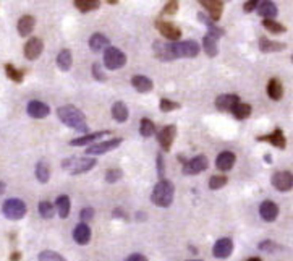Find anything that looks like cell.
<instances>
[{
	"label": "cell",
	"mask_w": 293,
	"mask_h": 261,
	"mask_svg": "<svg viewBox=\"0 0 293 261\" xmlns=\"http://www.w3.org/2000/svg\"><path fill=\"white\" fill-rule=\"evenodd\" d=\"M75 7L83 13L92 12L99 9V2L97 0H75Z\"/></svg>",
	"instance_id": "38"
},
{
	"label": "cell",
	"mask_w": 293,
	"mask_h": 261,
	"mask_svg": "<svg viewBox=\"0 0 293 261\" xmlns=\"http://www.w3.org/2000/svg\"><path fill=\"white\" fill-rule=\"evenodd\" d=\"M157 173H159V180H164L165 169H164V159L160 154L157 156Z\"/></svg>",
	"instance_id": "49"
},
{
	"label": "cell",
	"mask_w": 293,
	"mask_h": 261,
	"mask_svg": "<svg viewBox=\"0 0 293 261\" xmlns=\"http://www.w3.org/2000/svg\"><path fill=\"white\" fill-rule=\"evenodd\" d=\"M39 214L44 217V219H50V217H54L55 214V208L52 203L49 201H41L39 203Z\"/></svg>",
	"instance_id": "40"
},
{
	"label": "cell",
	"mask_w": 293,
	"mask_h": 261,
	"mask_svg": "<svg viewBox=\"0 0 293 261\" xmlns=\"http://www.w3.org/2000/svg\"><path fill=\"white\" fill-rule=\"evenodd\" d=\"M200 5H203L204 9L208 10L209 18L214 21V23L221 20L222 12H224V2L222 0H201Z\"/></svg>",
	"instance_id": "14"
},
{
	"label": "cell",
	"mask_w": 293,
	"mask_h": 261,
	"mask_svg": "<svg viewBox=\"0 0 293 261\" xmlns=\"http://www.w3.org/2000/svg\"><path fill=\"white\" fill-rule=\"evenodd\" d=\"M246 261H262L261 258H250V259H246Z\"/></svg>",
	"instance_id": "57"
},
{
	"label": "cell",
	"mask_w": 293,
	"mask_h": 261,
	"mask_svg": "<svg viewBox=\"0 0 293 261\" xmlns=\"http://www.w3.org/2000/svg\"><path fill=\"white\" fill-rule=\"evenodd\" d=\"M114 217H125V214H123V211H122V209H119V208H117L115 211H114Z\"/></svg>",
	"instance_id": "53"
},
{
	"label": "cell",
	"mask_w": 293,
	"mask_h": 261,
	"mask_svg": "<svg viewBox=\"0 0 293 261\" xmlns=\"http://www.w3.org/2000/svg\"><path fill=\"white\" fill-rule=\"evenodd\" d=\"M173 193H175V187L170 180H159L154 187L152 195H151V201L159 208H168L173 201Z\"/></svg>",
	"instance_id": "2"
},
{
	"label": "cell",
	"mask_w": 293,
	"mask_h": 261,
	"mask_svg": "<svg viewBox=\"0 0 293 261\" xmlns=\"http://www.w3.org/2000/svg\"><path fill=\"white\" fill-rule=\"evenodd\" d=\"M152 49H154V55H156V59L162 60V62H170V60H173L172 52H170V42L154 41Z\"/></svg>",
	"instance_id": "19"
},
{
	"label": "cell",
	"mask_w": 293,
	"mask_h": 261,
	"mask_svg": "<svg viewBox=\"0 0 293 261\" xmlns=\"http://www.w3.org/2000/svg\"><path fill=\"white\" fill-rule=\"evenodd\" d=\"M259 216L266 222H274L277 219V216H279V206L270 200L262 201L261 206H259Z\"/></svg>",
	"instance_id": "15"
},
{
	"label": "cell",
	"mask_w": 293,
	"mask_h": 261,
	"mask_svg": "<svg viewBox=\"0 0 293 261\" xmlns=\"http://www.w3.org/2000/svg\"><path fill=\"white\" fill-rule=\"evenodd\" d=\"M262 26H264L266 30L269 33H272V34H283L285 31H287V28H285L282 23H279V21H275V20H262Z\"/></svg>",
	"instance_id": "37"
},
{
	"label": "cell",
	"mask_w": 293,
	"mask_h": 261,
	"mask_svg": "<svg viewBox=\"0 0 293 261\" xmlns=\"http://www.w3.org/2000/svg\"><path fill=\"white\" fill-rule=\"evenodd\" d=\"M198 20L201 21V23H204L208 26V30H209V36H212V38L214 39H221L222 36L225 34V31H224V28H219V26H216V23L214 21H212L211 18H208L206 15H204V13H198Z\"/></svg>",
	"instance_id": "26"
},
{
	"label": "cell",
	"mask_w": 293,
	"mask_h": 261,
	"mask_svg": "<svg viewBox=\"0 0 293 261\" xmlns=\"http://www.w3.org/2000/svg\"><path fill=\"white\" fill-rule=\"evenodd\" d=\"M237 104H240V96H237V94H221L216 99V107L222 112L225 111L232 112V109Z\"/></svg>",
	"instance_id": "17"
},
{
	"label": "cell",
	"mask_w": 293,
	"mask_h": 261,
	"mask_svg": "<svg viewBox=\"0 0 293 261\" xmlns=\"http://www.w3.org/2000/svg\"><path fill=\"white\" fill-rule=\"evenodd\" d=\"M73 238H75V242L78 245L89 243V240H91V229H89V226L84 224V222L78 224V226L75 227V230H73Z\"/></svg>",
	"instance_id": "23"
},
{
	"label": "cell",
	"mask_w": 293,
	"mask_h": 261,
	"mask_svg": "<svg viewBox=\"0 0 293 261\" xmlns=\"http://www.w3.org/2000/svg\"><path fill=\"white\" fill-rule=\"evenodd\" d=\"M208 167H209V159L204 154H200L183 164V173L185 176H196V173L204 172Z\"/></svg>",
	"instance_id": "8"
},
{
	"label": "cell",
	"mask_w": 293,
	"mask_h": 261,
	"mask_svg": "<svg viewBox=\"0 0 293 261\" xmlns=\"http://www.w3.org/2000/svg\"><path fill=\"white\" fill-rule=\"evenodd\" d=\"M156 28L157 31L164 36L165 39L172 41V42H177L181 38V31L177 25H173L172 21H164V20H156Z\"/></svg>",
	"instance_id": "9"
},
{
	"label": "cell",
	"mask_w": 293,
	"mask_h": 261,
	"mask_svg": "<svg viewBox=\"0 0 293 261\" xmlns=\"http://www.w3.org/2000/svg\"><path fill=\"white\" fill-rule=\"evenodd\" d=\"M170 52L173 60L175 59H194L200 54V44L193 39L181 41V42H170Z\"/></svg>",
	"instance_id": "4"
},
{
	"label": "cell",
	"mask_w": 293,
	"mask_h": 261,
	"mask_svg": "<svg viewBox=\"0 0 293 261\" xmlns=\"http://www.w3.org/2000/svg\"><path fill=\"white\" fill-rule=\"evenodd\" d=\"M203 49L209 57H216L219 54V47H217V39H214L212 36L206 34L203 38Z\"/></svg>",
	"instance_id": "33"
},
{
	"label": "cell",
	"mask_w": 293,
	"mask_h": 261,
	"mask_svg": "<svg viewBox=\"0 0 293 261\" xmlns=\"http://www.w3.org/2000/svg\"><path fill=\"white\" fill-rule=\"evenodd\" d=\"M193 261H198V259H193Z\"/></svg>",
	"instance_id": "59"
},
{
	"label": "cell",
	"mask_w": 293,
	"mask_h": 261,
	"mask_svg": "<svg viewBox=\"0 0 293 261\" xmlns=\"http://www.w3.org/2000/svg\"><path fill=\"white\" fill-rule=\"evenodd\" d=\"M258 5H259L258 0H250V2H246L243 5V10H245V13H250L253 10H258Z\"/></svg>",
	"instance_id": "50"
},
{
	"label": "cell",
	"mask_w": 293,
	"mask_h": 261,
	"mask_svg": "<svg viewBox=\"0 0 293 261\" xmlns=\"http://www.w3.org/2000/svg\"><path fill=\"white\" fill-rule=\"evenodd\" d=\"M235 161H237V156L230 153V151H224L217 157H216V167L222 172H229L233 165H235Z\"/></svg>",
	"instance_id": "20"
},
{
	"label": "cell",
	"mask_w": 293,
	"mask_h": 261,
	"mask_svg": "<svg viewBox=\"0 0 293 261\" xmlns=\"http://www.w3.org/2000/svg\"><path fill=\"white\" fill-rule=\"evenodd\" d=\"M256 141H267L272 144L274 148H279V149H285V146H287V140H285V135L280 128H275L270 135L258 136Z\"/></svg>",
	"instance_id": "16"
},
{
	"label": "cell",
	"mask_w": 293,
	"mask_h": 261,
	"mask_svg": "<svg viewBox=\"0 0 293 261\" xmlns=\"http://www.w3.org/2000/svg\"><path fill=\"white\" fill-rule=\"evenodd\" d=\"M2 211H4V216L7 217V219L18 221V219H23V217L26 216V205H25L23 200L9 198V200H5Z\"/></svg>",
	"instance_id": "5"
},
{
	"label": "cell",
	"mask_w": 293,
	"mask_h": 261,
	"mask_svg": "<svg viewBox=\"0 0 293 261\" xmlns=\"http://www.w3.org/2000/svg\"><path fill=\"white\" fill-rule=\"evenodd\" d=\"M264 159H266V162H267V164L272 162V161H270V154H266V156H264Z\"/></svg>",
	"instance_id": "55"
},
{
	"label": "cell",
	"mask_w": 293,
	"mask_h": 261,
	"mask_svg": "<svg viewBox=\"0 0 293 261\" xmlns=\"http://www.w3.org/2000/svg\"><path fill=\"white\" fill-rule=\"evenodd\" d=\"M42 50H44V42L39 38H31L25 44L23 52L28 60H36L42 54Z\"/></svg>",
	"instance_id": "13"
},
{
	"label": "cell",
	"mask_w": 293,
	"mask_h": 261,
	"mask_svg": "<svg viewBox=\"0 0 293 261\" xmlns=\"http://www.w3.org/2000/svg\"><path fill=\"white\" fill-rule=\"evenodd\" d=\"M4 70H5V75L9 76V79H12V81H15V83H23V78H25V71L23 70H18V68H15L12 63H7L5 67H4Z\"/></svg>",
	"instance_id": "36"
},
{
	"label": "cell",
	"mask_w": 293,
	"mask_h": 261,
	"mask_svg": "<svg viewBox=\"0 0 293 261\" xmlns=\"http://www.w3.org/2000/svg\"><path fill=\"white\" fill-rule=\"evenodd\" d=\"M79 217H81V221L86 224L87 221H91L94 217V209L92 208H84L81 209V213H79Z\"/></svg>",
	"instance_id": "48"
},
{
	"label": "cell",
	"mask_w": 293,
	"mask_h": 261,
	"mask_svg": "<svg viewBox=\"0 0 293 261\" xmlns=\"http://www.w3.org/2000/svg\"><path fill=\"white\" fill-rule=\"evenodd\" d=\"M227 182H229L227 176H212L209 179V188L211 190H221L222 187L227 185Z\"/></svg>",
	"instance_id": "42"
},
{
	"label": "cell",
	"mask_w": 293,
	"mask_h": 261,
	"mask_svg": "<svg viewBox=\"0 0 293 261\" xmlns=\"http://www.w3.org/2000/svg\"><path fill=\"white\" fill-rule=\"evenodd\" d=\"M21 259V253L20 251H13L10 255V261H20Z\"/></svg>",
	"instance_id": "52"
},
{
	"label": "cell",
	"mask_w": 293,
	"mask_h": 261,
	"mask_svg": "<svg viewBox=\"0 0 293 261\" xmlns=\"http://www.w3.org/2000/svg\"><path fill=\"white\" fill-rule=\"evenodd\" d=\"M233 251V242L232 238L229 237H224V238H219V240L214 243V248H212V255L219 259H225L232 255Z\"/></svg>",
	"instance_id": "12"
},
{
	"label": "cell",
	"mask_w": 293,
	"mask_h": 261,
	"mask_svg": "<svg viewBox=\"0 0 293 261\" xmlns=\"http://www.w3.org/2000/svg\"><path fill=\"white\" fill-rule=\"evenodd\" d=\"M36 179L39 180L41 184H47L50 179V169L49 164L46 161H39L36 165Z\"/></svg>",
	"instance_id": "34"
},
{
	"label": "cell",
	"mask_w": 293,
	"mask_h": 261,
	"mask_svg": "<svg viewBox=\"0 0 293 261\" xmlns=\"http://www.w3.org/2000/svg\"><path fill=\"white\" fill-rule=\"evenodd\" d=\"M175 136H177V127H175V125H165L157 133V141L160 144V148H162L164 151L170 149V146L175 141Z\"/></svg>",
	"instance_id": "11"
},
{
	"label": "cell",
	"mask_w": 293,
	"mask_h": 261,
	"mask_svg": "<svg viewBox=\"0 0 293 261\" xmlns=\"http://www.w3.org/2000/svg\"><path fill=\"white\" fill-rule=\"evenodd\" d=\"M258 13L259 17H262L264 20H274L277 17V5L274 2H270V0H264V2H259L258 5Z\"/></svg>",
	"instance_id": "27"
},
{
	"label": "cell",
	"mask_w": 293,
	"mask_h": 261,
	"mask_svg": "<svg viewBox=\"0 0 293 261\" xmlns=\"http://www.w3.org/2000/svg\"><path fill=\"white\" fill-rule=\"evenodd\" d=\"M127 63V55L117 47H109L104 50V65L109 70H119Z\"/></svg>",
	"instance_id": "6"
},
{
	"label": "cell",
	"mask_w": 293,
	"mask_h": 261,
	"mask_svg": "<svg viewBox=\"0 0 293 261\" xmlns=\"http://www.w3.org/2000/svg\"><path fill=\"white\" fill-rule=\"evenodd\" d=\"M96 164H97L96 157H78V156H73V157L63 159L62 169L70 172V176H79V173L89 172L92 167H96Z\"/></svg>",
	"instance_id": "3"
},
{
	"label": "cell",
	"mask_w": 293,
	"mask_h": 261,
	"mask_svg": "<svg viewBox=\"0 0 293 261\" xmlns=\"http://www.w3.org/2000/svg\"><path fill=\"white\" fill-rule=\"evenodd\" d=\"M131 84H133V88L138 93H149L154 88L152 79L144 76V75H135L133 78H131Z\"/></svg>",
	"instance_id": "25"
},
{
	"label": "cell",
	"mask_w": 293,
	"mask_h": 261,
	"mask_svg": "<svg viewBox=\"0 0 293 261\" xmlns=\"http://www.w3.org/2000/svg\"><path fill=\"white\" fill-rule=\"evenodd\" d=\"M73 63V55L70 52V49H62L57 55V67L62 71H68L71 68Z\"/></svg>",
	"instance_id": "31"
},
{
	"label": "cell",
	"mask_w": 293,
	"mask_h": 261,
	"mask_svg": "<svg viewBox=\"0 0 293 261\" xmlns=\"http://www.w3.org/2000/svg\"><path fill=\"white\" fill-rule=\"evenodd\" d=\"M107 4H111V5H117L119 2H117V0H107Z\"/></svg>",
	"instance_id": "56"
},
{
	"label": "cell",
	"mask_w": 293,
	"mask_h": 261,
	"mask_svg": "<svg viewBox=\"0 0 293 261\" xmlns=\"http://www.w3.org/2000/svg\"><path fill=\"white\" fill-rule=\"evenodd\" d=\"M291 62H293V55H291Z\"/></svg>",
	"instance_id": "58"
},
{
	"label": "cell",
	"mask_w": 293,
	"mask_h": 261,
	"mask_svg": "<svg viewBox=\"0 0 293 261\" xmlns=\"http://www.w3.org/2000/svg\"><path fill=\"white\" fill-rule=\"evenodd\" d=\"M232 114L238 120H246L251 115V106L246 103H240L232 109Z\"/></svg>",
	"instance_id": "35"
},
{
	"label": "cell",
	"mask_w": 293,
	"mask_h": 261,
	"mask_svg": "<svg viewBox=\"0 0 293 261\" xmlns=\"http://www.w3.org/2000/svg\"><path fill=\"white\" fill-rule=\"evenodd\" d=\"M91 68H92V78L99 83H104L107 79V75L104 73V70H102V65L99 62H94Z\"/></svg>",
	"instance_id": "44"
},
{
	"label": "cell",
	"mask_w": 293,
	"mask_h": 261,
	"mask_svg": "<svg viewBox=\"0 0 293 261\" xmlns=\"http://www.w3.org/2000/svg\"><path fill=\"white\" fill-rule=\"evenodd\" d=\"M38 259L39 261H67L60 253L57 251H52V250H44L38 255Z\"/></svg>",
	"instance_id": "41"
},
{
	"label": "cell",
	"mask_w": 293,
	"mask_h": 261,
	"mask_svg": "<svg viewBox=\"0 0 293 261\" xmlns=\"http://www.w3.org/2000/svg\"><path fill=\"white\" fill-rule=\"evenodd\" d=\"M287 44L285 42H277V41H270L267 38H261L259 39V50L264 54H270V52H280V50H285Z\"/></svg>",
	"instance_id": "28"
},
{
	"label": "cell",
	"mask_w": 293,
	"mask_h": 261,
	"mask_svg": "<svg viewBox=\"0 0 293 261\" xmlns=\"http://www.w3.org/2000/svg\"><path fill=\"white\" fill-rule=\"evenodd\" d=\"M57 117L60 119V122L63 123V125L73 128L78 133H81V135L89 133V127H87V123H86V117L83 115V112L75 106L58 107L57 109Z\"/></svg>",
	"instance_id": "1"
},
{
	"label": "cell",
	"mask_w": 293,
	"mask_h": 261,
	"mask_svg": "<svg viewBox=\"0 0 293 261\" xmlns=\"http://www.w3.org/2000/svg\"><path fill=\"white\" fill-rule=\"evenodd\" d=\"M125 261H148V258L141 255V253H133V255H130Z\"/></svg>",
	"instance_id": "51"
},
{
	"label": "cell",
	"mask_w": 293,
	"mask_h": 261,
	"mask_svg": "<svg viewBox=\"0 0 293 261\" xmlns=\"http://www.w3.org/2000/svg\"><path fill=\"white\" fill-rule=\"evenodd\" d=\"M122 138H112L104 143H94L89 148H86V154L89 156H99V154H106L109 151H114L115 148H119L122 144Z\"/></svg>",
	"instance_id": "10"
},
{
	"label": "cell",
	"mask_w": 293,
	"mask_h": 261,
	"mask_svg": "<svg viewBox=\"0 0 293 261\" xmlns=\"http://www.w3.org/2000/svg\"><path fill=\"white\" fill-rule=\"evenodd\" d=\"M270 184L279 192H290L293 188V173L290 170L274 172L270 177Z\"/></svg>",
	"instance_id": "7"
},
{
	"label": "cell",
	"mask_w": 293,
	"mask_h": 261,
	"mask_svg": "<svg viewBox=\"0 0 293 261\" xmlns=\"http://www.w3.org/2000/svg\"><path fill=\"white\" fill-rule=\"evenodd\" d=\"M104 135H111L109 132H96V133H86V135H81V136H78V138H73L70 141L71 146H87V144H91L94 141H97L99 138H102Z\"/></svg>",
	"instance_id": "22"
},
{
	"label": "cell",
	"mask_w": 293,
	"mask_h": 261,
	"mask_svg": "<svg viewBox=\"0 0 293 261\" xmlns=\"http://www.w3.org/2000/svg\"><path fill=\"white\" fill-rule=\"evenodd\" d=\"M122 176H123L122 169H111V170H107V173H106V182L115 184L122 179Z\"/></svg>",
	"instance_id": "45"
},
{
	"label": "cell",
	"mask_w": 293,
	"mask_h": 261,
	"mask_svg": "<svg viewBox=\"0 0 293 261\" xmlns=\"http://www.w3.org/2000/svg\"><path fill=\"white\" fill-rule=\"evenodd\" d=\"M128 107L125 103H122V101H117V103L112 106V117L119 122V123H123L128 120Z\"/></svg>",
	"instance_id": "29"
},
{
	"label": "cell",
	"mask_w": 293,
	"mask_h": 261,
	"mask_svg": "<svg viewBox=\"0 0 293 261\" xmlns=\"http://www.w3.org/2000/svg\"><path fill=\"white\" fill-rule=\"evenodd\" d=\"M28 115L33 119H44L50 114V107L47 104L41 103V101H31L28 104Z\"/></svg>",
	"instance_id": "18"
},
{
	"label": "cell",
	"mask_w": 293,
	"mask_h": 261,
	"mask_svg": "<svg viewBox=\"0 0 293 261\" xmlns=\"http://www.w3.org/2000/svg\"><path fill=\"white\" fill-rule=\"evenodd\" d=\"M267 96L272 101H280L283 96V86L277 78H272L267 83Z\"/></svg>",
	"instance_id": "30"
},
{
	"label": "cell",
	"mask_w": 293,
	"mask_h": 261,
	"mask_svg": "<svg viewBox=\"0 0 293 261\" xmlns=\"http://www.w3.org/2000/svg\"><path fill=\"white\" fill-rule=\"evenodd\" d=\"M36 26V18L31 17V15H25L21 17L18 20V25H17V30H18V34L21 36V38H26V36H29L33 33Z\"/></svg>",
	"instance_id": "24"
},
{
	"label": "cell",
	"mask_w": 293,
	"mask_h": 261,
	"mask_svg": "<svg viewBox=\"0 0 293 261\" xmlns=\"http://www.w3.org/2000/svg\"><path fill=\"white\" fill-rule=\"evenodd\" d=\"M177 12H178V2H167L165 7H164V10H162V15L173 17Z\"/></svg>",
	"instance_id": "46"
},
{
	"label": "cell",
	"mask_w": 293,
	"mask_h": 261,
	"mask_svg": "<svg viewBox=\"0 0 293 261\" xmlns=\"http://www.w3.org/2000/svg\"><path fill=\"white\" fill-rule=\"evenodd\" d=\"M5 192V184L4 182H0V195H2Z\"/></svg>",
	"instance_id": "54"
},
{
	"label": "cell",
	"mask_w": 293,
	"mask_h": 261,
	"mask_svg": "<svg viewBox=\"0 0 293 261\" xmlns=\"http://www.w3.org/2000/svg\"><path fill=\"white\" fill-rule=\"evenodd\" d=\"M154 133H156V125H154V122L149 119H143L141 125H140V135L143 138H149Z\"/></svg>",
	"instance_id": "39"
},
{
	"label": "cell",
	"mask_w": 293,
	"mask_h": 261,
	"mask_svg": "<svg viewBox=\"0 0 293 261\" xmlns=\"http://www.w3.org/2000/svg\"><path fill=\"white\" fill-rule=\"evenodd\" d=\"M159 109L162 112H172V111H177V109H180V103H175V101L164 98V99L159 101Z\"/></svg>",
	"instance_id": "43"
},
{
	"label": "cell",
	"mask_w": 293,
	"mask_h": 261,
	"mask_svg": "<svg viewBox=\"0 0 293 261\" xmlns=\"http://www.w3.org/2000/svg\"><path fill=\"white\" fill-rule=\"evenodd\" d=\"M111 47V41H109L107 36H104L102 33H94L91 38H89V49L92 52H102Z\"/></svg>",
	"instance_id": "21"
},
{
	"label": "cell",
	"mask_w": 293,
	"mask_h": 261,
	"mask_svg": "<svg viewBox=\"0 0 293 261\" xmlns=\"http://www.w3.org/2000/svg\"><path fill=\"white\" fill-rule=\"evenodd\" d=\"M277 248H279V245H275L272 240H264V242H261L259 243V250H262V251H275Z\"/></svg>",
	"instance_id": "47"
},
{
	"label": "cell",
	"mask_w": 293,
	"mask_h": 261,
	"mask_svg": "<svg viewBox=\"0 0 293 261\" xmlns=\"http://www.w3.org/2000/svg\"><path fill=\"white\" fill-rule=\"evenodd\" d=\"M55 208H57V213L58 216L65 219V217H68L70 214V208H71V203H70V197L67 195H60L57 200H55Z\"/></svg>",
	"instance_id": "32"
}]
</instances>
